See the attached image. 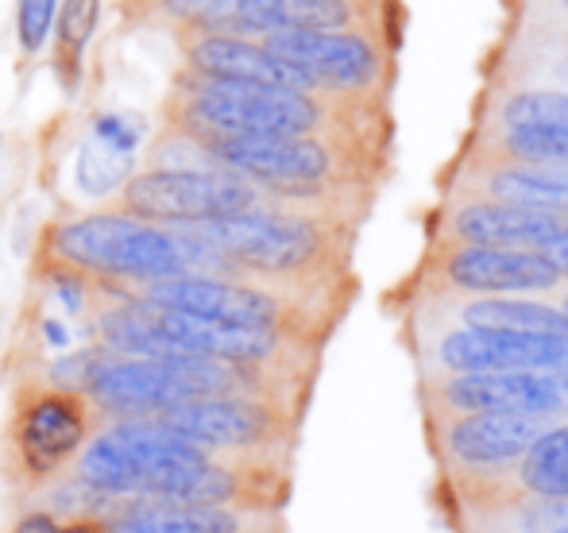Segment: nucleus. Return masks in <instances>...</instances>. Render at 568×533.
Instances as JSON below:
<instances>
[{"label": "nucleus", "instance_id": "obj_24", "mask_svg": "<svg viewBox=\"0 0 568 533\" xmlns=\"http://www.w3.org/2000/svg\"><path fill=\"white\" fill-rule=\"evenodd\" d=\"M59 0H16V31H20V47L28 54H39L51 35Z\"/></svg>", "mask_w": 568, "mask_h": 533}, {"label": "nucleus", "instance_id": "obj_16", "mask_svg": "<svg viewBox=\"0 0 568 533\" xmlns=\"http://www.w3.org/2000/svg\"><path fill=\"white\" fill-rule=\"evenodd\" d=\"M190 66L194 74L205 78H225V82H247V85H278V90H306L314 93L317 82L291 59L275 54L263 43H247L236 35H202L190 47Z\"/></svg>", "mask_w": 568, "mask_h": 533}, {"label": "nucleus", "instance_id": "obj_20", "mask_svg": "<svg viewBox=\"0 0 568 533\" xmlns=\"http://www.w3.org/2000/svg\"><path fill=\"white\" fill-rule=\"evenodd\" d=\"M499 480H515V491L526 499H557L568 503V426H549L530 449L518 457V472Z\"/></svg>", "mask_w": 568, "mask_h": 533}, {"label": "nucleus", "instance_id": "obj_29", "mask_svg": "<svg viewBox=\"0 0 568 533\" xmlns=\"http://www.w3.org/2000/svg\"><path fill=\"white\" fill-rule=\"evenodd\" d=\"M549 376H554V383L561 387V394H565V399H568V356H565L561 363H557L554 371H549Z\"/></svg>", "mask_w": 568, "mask_h": 533}, {"label": "nucleus", "instance_id": "obj_28", "mask_svg": "<svg viewBox=\"0 0 568 533\" xmlns=\"http://www.w3.org/2000/svg\"><path fill=\"white\" fill-rule=\"evenodd\" d=\"M43 332L51 337V345H54V348H67V332L59 329V321H43Z\"/></svg>", "mask_w": 568, "mask_h": 533}, {"label": "nucleus", "instance_id": "obj_23", "mask_svg": "<svg viewBox=\"0 0 568 533\" xmlns=\"http://www.w3.org/2000/svg\"><path fill=\"white\" fill-rule=\"evenodd\" d=\"M503 151L526 166H568V132L557 129H507Z\"/></svg>", "mask_w": 568, "mask_h": 533}, {"label": "nucleus", "instance_id": "obj_13", "mask_svg": "<svg viewBox=\"0 0 568 533\" xmlns=\"http://www.w3.org/2000/svg\"><path fill=\"white\" fill-rule=\"evenodd\" d=\"M174 433L190 437L202 449H260L275 429V418L263 402L247 394H202V399L174 402L171 410L155 413Z\"/></svg>", "mask_w": 568, "mask_h": 533}, {"label": "nucleus", "instance_id": "obj_30", "mask_svg": "<svg viewBox=\"0 0 568 533\" xmlns=\"http://www.w3.org/2000/svg\"><path fill=\"white\" fill-rule=\"evenodd\" d=\"M565 4H568V0H565Z\"/></svg>", "mask_w": 568, "mask_h": 533}, {"label": "nucleus", "instance_id": "obj_1", "mask_svg": "<svg viewBox=\"0 0 568 533\" xmlns=\"http://www.w3.org/2000/svg\"><path fill=\"white\" fill-rule=\"evenodd\" d=\"M59 264L82 275L116 278V283H151V278L186 275V256L174 233L132 213H93V217L67 221L47 240Z\"/></svg>", "mask_w": 568, "mask_h": 533}, {"label": "nucleus", "instance_id": "obj_11", "mask_svg": "<svg viewBox=\"0 0 568 533\" xmlns=\"http://www.w3.org/2000/svg\"><path fill=\"white\" fill-rule=\"evenodd\" d=\"M437 402L456 413H541L565 410V394L549 371H471L437 383Z\"/></svg>", "mask_w": 568, "mask_h": 533}, {"label": "nucleus", "instance_id": "obj_26", "mask_svg": "<svg viewBox=\"0 0 568 533\" xmlns=\"http://www.w3.org/2000/svg\"><path fill=\"white\" fill-rule=\"evenodd\" d=\"M16 533H67V526L54 522L51 514H28V519L16 526Z\"/></svg>", "mask_w": 568, "mask_h": 533}, {"label": "nucleus", "instance_id": "obj_21", "mask_svg": "<svg viewBox=\"0 0 568 533\" xmlns=\"http://www.w3.org/2000/svg\"><path fill=\"white\" fill-rule=\"evenodd\" d=\"M54 16H59V66H62V78L74 85L85 47L98 35L101 0H62Z\"/></svg>", "mask_w": 568, "mask_h": 533}, {"label": "nucleus", "instance_id": "obj_6", "mask_svg": "<svg viewBox=\"0 0 568 533\" xmlns=\"http://www.w3.org/2000/svg\"><path fill=\"white\" fill-rule=\"evenodd\" d=\"M143 301L163 309H179V314L210 317V321L225 325H252V329H278L286 317V306L275 294L260 290V286L232 283V278L213 275H166L143 283Z\"/></svg>", "mask_w": 568, "mask_h": 533}, {"label": "nucleus", "instance_id": "obj_5", "mask_svg": "<svg viewBox=\"0 0 568 533\" xmlns=\"http://www.w3.org/2000/svg\"><path fill=\"white\" fill-rule=\"evenodd\" d=\"M202 143L217 166L278 194L317 189L333 174V151L310 135H213Z\"/></svg>", "mask_w": 568, "mask_h": 533}, {"label": "nucleus", "instance_id": "obj_18", "mask_svg": "<svg viewBox=\"0 0 568 533\" xmlns=\"http://www.w3.org/2000/svg\"><path fill=\"white\" fill-rule=\"evenodd\" d=\"M464 325L476 329H507V332H534V337L568 340V309L541 306V301H523L510 294H484L460 309Z\"/></svg>", "mask_w": 568, "mask_h": 533}, {"label": "nucleus", "instance_id": "obj_10", "mask_svg": "<svg viewBox=\"0 0 568 533\" xmlns=\"http://www.w3.org/2000/svg\"><path fill=\"white\" fill-rule=\"evenodd\" d=\"M568 356V340L534 337V332H507V329H476L464 325L442 337L437 363L453 376L471 371H554Z\"/></svg>", "mask_w": 568, "mask_h": 533}, {"label": "nucleus", "instance_id": "obj_17", "mask_svg": "<svg viewBox=\"0 0 568 533\" xmlns=\"http://www.w3.org/2000/svg\"><path fill=\"white\" fill-rule=\"evenodd\" d=\"M348 23V0H236L221 20V31L236 28L252 35H271V31H333Z\"/></svg>", "mask_w": 568, "mask_h": 533}, {"label": "nucleus", "instance_id": "obj_2", "mask_svg": "<svg viewBox=\"0 0 568 533\" xmlns=\"http://www.w3.org/2000/svg\"><path fill=\"white\" fill-rule=\"evenodd\" d=\"M182 124L197 140L213 135H310L322 124V105L306 90L247 85L190 74Z\"/></svg>", "mask_w": 568, "mask_h": 533}, {"label": "nucleus", "instance_id": "obj_8", "mask_svg": "<svg viewBox=\"0 0 568 533\" xmlns=\"http://www.w3.org/2000/svg\"><path fill=\"white\" fill-rule=\"evenodd\" d=\"M442 278L453 290L471 294H541L557 290L565 275L538 248H487V244H453L442 256Z\"/></svg>", "mask_w": 568, "mask_h": 533}, {"label": "nucleus", "instance_id": "obj_25", "mask_svg": "<svg viewBox=\"0 0 568 533\" xmlns=\"http://www.w3.org/2000/svg\"><path fill=\"white\" fill-rule=\"evenodd\" d=\"M93 135H98V140H105L109 147L135 151V140H140V129H128L124 116H101V121H93Z\"/></svg>", "mask_w": 568, "mask_h": 533}, {"label": "nucleus", "instance_id": "obj_15", "mask_svg": "<svg viewBox=\"0 0 568 533\" xmlns=\"http://www.w3.org/2000/svg\"><path fill=\"white\" fill-rule=\"evenodd\" d=\"M568 233V213L526 209L507 202H464L449 217L456 244H487V248H546Z\"/></svg>", "mask_w": 568, "mask_h": 533}, {"label": "nucleus", "instance_id": "obj_27", "mask_svg": "<svg viewBox=\"0 0 568 533\" xmlns=\"http://www.w3.org/2000/svg\"><path fill=\"white\" fill-rule=\"evenodd\" d=\"M541 252H546V256L557 264V270H561V275L568 278V233H565V236H557L554 244H546Z\"/></svg>", "mask_w": 568, "mask_h": 533}, {"label": "nucleus", "instance_id": "obj_9", "mask_svg": "<svg viewBox=\"0 0 568 533\" xmlns=\"http://www.w3.org/2000/svg\"><path fill=\"white\" fill-rule=\"evenodd\" d=\"M541 413H460L442 429V449L464 475H491L510 468L541 433Z\"/></svg>", "mask_w": 568, "mask_h": 533}, {"label": "nucleus", "instance_id": "obj_14", "mask_svg": "<svg viewBox=\"0 0 568 533\" xmlns=\"http://www.w3.org/2000/svg\"><path fill=\"white\" fill-rule=\"evenodd\" d=\"M85 444V406L78 391H47L23 406L16 421V449L28 472L47 475Z\"/></svg>", "mask_w": 568, "mask_h": 533}, {"label": "nucleus", "instance_id": "obj_3", "mask_svg": "<svg viewBox=\"0 0 568 533\" xmlns=\"http://www.w3.org/2000/svg\"><path fill=\"white\" fill-rule=\"evenodd\" d=\"M179 228L190 240L202 244L217 267L255 270V275H298V270L314 267L325 252L317 221L298 217V213L244 209Z\"/></svg>", "mask_w": 568, "mask_h": 533}, {"label": "nucleus", "instance_id": "obj_22", "mask_svg": "<svg viewBox=\"0 0 568 533\" xmlns=\"http://www.w3.org/2000/svg\"><path fill=\"white\" fill-rule=\"evenodd\" d=\"M132 174V151L109 147L105 140L90 135L85 147L78 151V186L85 194H109V189H120Z\"/></svg>", "mask_w": 568, "mask_h": 533}, {"label": "nucleus", "instance_id": "obj_12", "mask_svg": "<svg viewBox=\"0 0 568 533\" xmlns=\"http://www.w3.org/2000/svg\"><path fill=\"white\" fill-rule=\"evenodd\" d=\"M263 47L302 66L317 85H348L364 90L379 78V54L367 43V35L356 31H271L263 35Z\"/></svg>", "mask_w": 568, "mask_h": 533}, {"label": "nucleus", "instance_id": "obj_19", "mask_svg": "<svg viewBox=\"0 0 568 533\" xmlns=\"http://www.w3.org/2000/svg\"><path fill=\"white\" fill-rule=\"evenodd\" d=\"M109 533H244V519L232 506L159 499V506H140L135 514H124Z\"/></svg>", "mask_w": 568, "mask_h": 533}, {"label": "nucleus", "instance_id": "obj_4", "mask_svg": "<svg viewBox=\"0 0 568 533\" xmlns=\"http://www.w3.org/2000/svg\"><path fill=\"white\" fill-rule=\"evenodd\" d=\"M124 213L159 225H194L260 205L252 182L232 171H143L120 186Z\"/></svg>", "mask_w": 568, "mask_h": 533}, {"label": "nucleus", "instance_id": "obj_7", "mask_svg": "<svg viewBox=\"0 0 568 533\" xmlns=\"http://www.w3.org/2000/svg\"><path fill=\"white\" fill-rule=\"evenodd\" d=\"M143 317L151 325V337H155L159 356L166 352H190V356H210V360L225 363H267L278 352L283 337L278 329H252V325H225L210 321V317L179 314V309H163L143 301Z\"/></svg>", "mask_w": 568, "mask_h": 533}]
</instances>
